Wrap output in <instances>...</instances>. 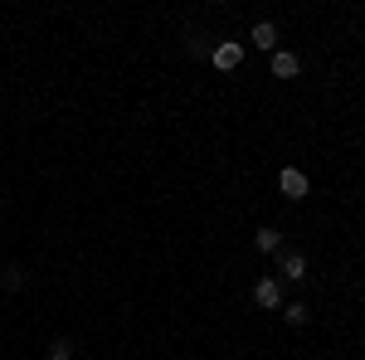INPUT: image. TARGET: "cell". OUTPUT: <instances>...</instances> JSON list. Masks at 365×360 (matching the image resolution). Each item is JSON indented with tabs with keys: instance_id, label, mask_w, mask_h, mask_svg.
<instances>
[{
	"instance_id": "obj_1",
	"label": "cell",
	"mask_w": 365,
	"mask_h": 360,
	"mask_svg": "<svg viewBox=\"0 0 365 360\" xmlns=\"http://www.w3.org/2000/svg\"><path fill=\"white\" fill-rule=\"evenodd\" d=\"M253 302L268 307V312H278V307H282V282H278V277H263V282L253 287Z\"/></svg>"
},
{
	"instance_id": "obj_5",
	"label": "cell",
	"mask_w": 365,
	"mask_h": 360,
	"mask_svg": "<svg viewBox=\"0 0 365 360\" xmlns=\"http://www.w3.org/2000/svg\"><path fill=\"white\" fill-rule=\"evenodd\" d=\"M253 44H258V49H268V54H278V29L268 25V20H263V25H253V34H249Z\"/></svg>"
},
{
	"instance_id": "obj_3",
	"label": "cell",
	"mask_w": 365,
	"mask_h": 360,
	"mask_svg": "<svg viewBox=\"0 0 365 360\" xmlns=\"http://www.w3.org/2000/svg\"><path fill=\"white\" fill-rule=\"evenodd\" d=\"M244 63V44H234V39H225V44H215V68L220 73H229V68H239Z\"/></svg>"
},
{
	"instance_id": "obj_2",
	"label": "cell",
	"mask_w": 365,
	"mask_h": 360,
	"mask_svg": "<svg viewBox=\"0 0 365 360\" xmlns=\"http://www.w3.org/2000/svg\"><path fill=\"white\" fill-rule=\"evenodd\" d=\"M278 190L287 195V200H302V195H307L312 185H307V175H302V170H297V166H287V170H282V175H278Z\"/></svg>"
},
{
	"instance_id": "obj_9",
	"label": "cell",
	"mask_w": 365,
	"mask_h": 360,
	"mask_svg": "<svg viewBox=\"0 0 365 360\" xmlns=\"http://www.w3.org/2000/svg\"><path fill=\"white\" fill-rule=\"evenodd\" d=\"M49 360H73V341H68V336H54V346H49Z\"/></svg>"
},
{
	"instance_id": "obj_6",
	"label": "cell",
	"mask_w": 365,
	"mask_h": 360,
	"mask_svg": "<svg viewBox=\"0 0 365 360\" xmlns=\"http://www.w3.org/2000/svg\"><path fill=\"white\" fill-rule=\"evenodd\" d=\"M282 277H287V282H302V277H307V258H302V253H287V258H282Z\"/></svg>"
},
{
	"instance_id": "obj_10",
	"label": "cell",
	"mask_w": 365,
	"mask_h": 360,
	"mask_svg": "<svg viewBox=\"0 0 365 360\" xmlns=\"http://www.w3.org/2000/svg\"><path fill=\"white\" fill-rule=\"evenodd\" d=\"M361 360H365V356H361Z\"/></svg>"
},
{
	"instance_id": "obj_8",
	"label": "cell",
	"mask_w": 365,
	"mask_h": 360,
	"mask_svg": "<svg viewBox=\"0 0 365 360\" xmlns=\"http://www.w3.org/2000/svg\"><path fill=\"white\" fill-rule=\"evenodd\" d=\"M282 317H287V326H307V302H287Z\"/></svg>"
},
{
	"instance_id": "obj_4",
	"label": "cell",
	"mask_w": 365,
	"mask_h": 360,
	"mask_svg": "<svg viewBox=\"0 0 365 360\" xmlns=\"http://www.w3.org/2000/svg\"><path fill=\"white\" fill-rule=\"evenodd\" d=\"M273 73H278V78H297V73H302V58L278 49V54H273Z\"/></svg>"
},
{
	"instance_id": "obj_7",
	"label": "cell",
	"mask_w": 365,
	"mask_h": 360,
	"mask_svg": "<svg viewBox=\"0 0 365 360\" xmlns=\"http://www.w3.org/2000/svg\"><path fill=\"white\" fill-rule=\"evenodd\" d=\"M253 244H258L263 253H273V249H282V234H278V229H258V234H253Z\"/></svg>"
}]
</instances>
